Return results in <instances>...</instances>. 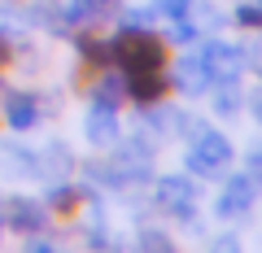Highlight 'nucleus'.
Instances as JSON below:
<instances>
[{
    "label": "nucleus",
    "instance_id": "nucleus-1",
    "mask_svg": "<svg viewBox=\"0 0 262 253\" xmlns=\"http://www.w3.org/2000/svg\"><path fill=\"white\" fill-rule=\"evenodd\" d=\"M88 188H114V192H127V188H140L153 179V149L140 144L136 135H127V144H114L105 149V157H92L83 166Z\"/></svg>",
    "mask_w": 262,
    "mask_h": 253
},
{
    "label": "nucleus",
    "instance_id": "nucleus-2",
    "mask_svg": "<svg viewBox=\"0 0 262 253\" xmlns=\"http://www.w3.org/2000/svg\"><path fill=\"white\" fill-rule=\"evenodd\" d=\"M114 44V70L118 75H149V70H166V44L153 35L149 27H122L110 35Z\"/></svg>",
    "mask_w": 262,
    "mask_h": 253
},
{
    "label": "nucleus",
    "instance_id": "nucleus-3",
    "mask_svg": "<svg viewBox=\"0 0 262 253\" xmlns=\"http://www.w3.org/2000/svg\"><path fill=\"white\" fill-rule=\"evenodd\" d=\"M184 140H188V149H184V166H188V175H196V179H214V175H223V170L232 166V157H236L232 135L214 131V127H206V122H201V127H192Z\"/></svg>",
    "mask_w": 262,
    "mask_h": 253
},
{
    "label": "nucleus",
    "instance_id": "nucleus-4",
    "mask_svg": "<svg viewBox=\"0 0 262 253\" xmlns=\"http://www.w3.org/2000/svg\"><path fill=\"white\" fill-rule=\"evenodd\" d=\"M153 201H158V214L175 218V223H192L196 210H201V188L188 170L153 175Z\"/></svg>",
    "mask_w": 262,
    "mask_h": 253
},
{
    "label": "nucleus",
    "instance_id": "nucleus-5",
    "mask_svg": "<svg viewBox=\"0 0 262 253\" xmlns=\"http://www.w3.org/2000/svg\"><path fill=\"white\" fill-rule=\"evenodd\" d=\"M262 197V175H253V170H241V175L223 179V188H219L214 197V214L223 218V223H236V218H249L253 205H258Z\"/></svg>",
    "mask_w": 262,
    "mask_h": 253
},
{
    "label": "nucleus",
    "instance_id": "nucleus-6",
    "mask_svg": "<svg viewBox=\"0 0 262 253\" xmlns=\"http://www.w3.org/2000/svg\"><path fill=\"white\" fill-rule=\"evenodd\" d=\"M44 113H48V101L35 87H9L5 101H0V118H5V127H9L13 135L35 131L39 122H44Z\"/></svg>",
    "mask_w": 262,
    "mask_h": 253
},
{
    "label": "nucleus",
    "instance_id": "nucleus-7",
    "mask_svg": "<svg viewBox=\"0 0 262 253\" xmlns=\"http://www.w3.org/2000/svg\"><path fill=\"white\" fill-rule=\"evenodd\" d=\"M196 57L206 61V70H210V79H214V83H232V79L245 75V44H236V39L201 35Z\"/></svg>",
    "mask_w": 262,
    "mask_h": 253
},
{
    "label": "nucleus",
    "instance_id": "nucleus-8",
    "mask_svg": "<svg viewBox=\"0 0 262 253\" xmlns=\"http://www.w3.org/2000/svg\"><path fill=\"white\" fill-rule=\"evenodd\" d=\"M53 227V210L35 197H9L5 201V232H18V236H44Z\"/></svg>",
    "mask_w": 262,
    "mask_h": 253
},
{
    "label": "nucleus",
    "instance_id": "nucleus-9",
    "mask_svg": "<svg viewBox=\"0 0 262 253\" xmlns=\"http://www.w3.org/2000/svg\"><path fill=\"white\" fill-rule=\"evenodd\" d=\"M166 83L175 87L179 96H206L210 87H214V79H210L206 61L196 57V48H188L184 57H175V66H166Z\"/></svg>",
    "mask_w": 262,
    "mask_h": 253
},
{
    "label": "nucleus",
    "instance_id": "nucleus-10",
    "mask_svg": "<svg viewBox=\"0 0 262 253\" xmlns=\"http://www.w3.org/2000/svg\"><path fill=\"white\" fill-rule=\"evenodd\" d=\"M83 140L92 144V149H114V144L122 140V122H118V113L114 109H101V105H88V113H83Z\"/></svg>",
    "mask_w": 262,
    "mask_h": 253
},
{
    "label": "nucleus",
    "instance_id": "nucleus-11",
    "mask_svg": "<svg viewBox=\"0 0 262 253\" xmlns=\"http://www.w3.org/2000/svg\"><path fill=\"white\" fill-rule=\"evenodd\" d=\"M0 175L5 179H39V149L18 140H0Z\"/></svg>",
    "mask_w": 262,
    "mask_h": 253
},
{
    "label": "nucleus",
    "instance_id": "nucleus-12",
    "mask_svg": "<svg viewBox=\"0 0 262 253\" xmlns=\"http://www.w3.org/2000/svg\"><path fill=\"white\" fill-rule=\"evenodd\" d=\"M75 170H79V162H75V153H70L66 140H48L39 149V179L44 183H53V179H75Z\"/></svg>",
    "mask_w": 262,
    "mask_h": 253
},
{
    "label": "nucleus",
    "instance_id": "nucleus-13",
    "mask_svg": "<svg viewBox=\"0 0 262 253\" xmlns=\"http://www.w3.org/2000/svg\"><path fill=\"white\" fill-rule=\"evenodd\" d=\"M88 105H101V109H114V113L127 105V83H122V75L114 66L110 70H96L92 87H88Z\"/></svg>",
    "mask_w": 262,
    "mask_h": 253
},
{
    "label": "nucleus",
    "instance_id": "nucleus-14",
    "mask_svg": "<svg viewBox=\"0 0 262 253\" xmlns=\"http://www.w3.org/2000/svg\"><path fill=\"white\" fill-rule=\"evenodd\" d=\"M70 13H75V31L101 27V22L122 13V0H70Z\"/></svg>",
    "mask_w": 262,
    "mask_h": 253
},
{
    "label": "nucleus",
    "instance_id": "nucleus-15",
    "mask_svg": "<svg viewBox=\"0 0 262 253\" xmlns=\"http://www.w3.org/2000/svg\"><path fill=\"white\" fill-rule=\"evenodd\" d=\"M75 53L83 57L88 66H92V75H96V70H110V66H114V44H110L105 35H88V27L75 31Z\"/></svg>",
    "mask_w": 262,
    "mask_h": 253
},
{
    "label": "nucleus",
    "instance_id": "nucleus-16",
    "mask_svg": "<svg viewBox=\"0 0 262 253\" xmlns=\"http://www.w3.org/2000/svg\"><path fill=\"white\" fill-rule=\"evenodd\" d=\"M210 105H214L219 118H236V113L245 109V92H241V79H232V83H214L210 87Z\"/></svg>",
    "mask_w": 262,
    "mask_h": 253
},
{
    "label": "nucleus",
    "instance_id": "nucleus-17",
    "mask_svg": "<svg viewBox=\"0 0 262 253\" xmlns=\"http://www.w3.org/2000/svg\"><path fill=\"white\" fill-rule=\"evenodd\" d=\"M149 5H153V13H158V22H179L192 9V0H149Z\"/></svg>",
    "mask_w": 262,
    "mask_h": 253
},
{
    "label": "nucleus",
    "instance_id": "nucleus-18",
    "mask_svg": "<svg viewBox=\"0 0 262 253\" xmlns=\"http://www.w3.org/2000/svg\"><path fill=\"white\" fill-rule=\"evenodd\" d=\"M232 22H236V27H245V31H262V5H258V0L236 5V9H232Z\"/></svg>",
    "mask_w": 262,
    "mask_h": 253
},
{
    "label": "nucleus",
    "instance_id": "nucleus-19",
    "mask_svg": "<svg viewBox=\"0 0 262 253\" xmlns=\"http://www.w3.org/2000/svg\"><path fill=\"white\" fill-rule=\"evenodd\" d=\"M140 244L144 249H175V240H170L162 227H140Z\"/></svg>",
    "mask_w": 262,
    "mask_h": 253
},
{
    "label": "nucleus",
    "instance_id": "nucleus-20",
    "mask_svg": "<svg viewBox=\"0 0 262 253\" xmlns=\"http://www.w3.org/2000/svg\"><path fill=\"white\" fill-rule=\"evenodd\" d=\"M245 70H253V75H262V35L245 44Z\"/></svg>",
    "mask_w": 262,
    "mask_h": 253
},
{
    "label": "nucleus",
    "instance_id": "nucleus-21",
    "mask_svg": "<svg viewBox=\"0 0 262 253\" xmlns=\"http://www.w3.org/2000/svg\"><path fill=\"white\" fill-rule=\"evenodd\" d=\"M245 105H249L253 122H258V127H262V87H258V92H249V96H245Z\"/></svg>",
    "mask_w": 262,
    "mask_h": 253
},
{
    "label": "nucleus",
    "instance_id": "nucleus-22",
    "mask_svg": "<svg viewBox=\"0 0 262 253\" xmlns=\"http://www.w3.org/2000/svg\"><path fill=\"white\" fill-rule=\"evenodd\" d=\"M13 61V35H0V66Z\"/></svg>",
    "mask_w": 262,
    "mask_h": 253
},
{
    "label": "nucleus",
    "instance_id": "nucleus-23",
    "mask_svg": "<svg viewBox=\"0 0 262 253\" xmlns=\"http://www.w3.org/2000/svg\"><path fill=\"white\" fill-rule=\"evenodd\" d=\"M249 166H253V175H262V144H258V149H249Z\"/></svg>",
    "mask_w": 262,
    "mask_h": 253
},
{
    "label": "nucleus",
    "instance_id": "nucleus-24",
    "mask_svg": "<svg viewBox=\"0 0 262 253\" xmlns=\"http://www.w3.org/2000/svg\"><path fill=\"white\" fill-rule=\"evenodd\" d=\"M0 240H5V214H0Z\"/></svg>",
    "mask_w": 262,
    "mask_h": 253
}]
</instances>
